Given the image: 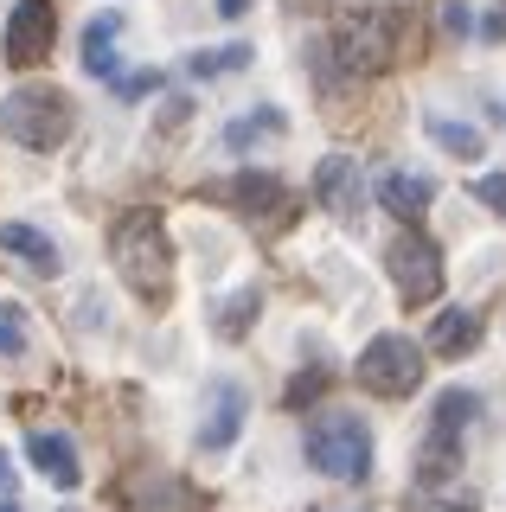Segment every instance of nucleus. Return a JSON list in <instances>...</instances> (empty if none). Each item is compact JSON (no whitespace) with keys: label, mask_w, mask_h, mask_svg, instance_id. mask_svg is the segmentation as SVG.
Segmentation results:
<instances>
[{"label":"nucleus","mask_w":506,"mask_h":512,"mask_svg":"<svg viewBox=\"0 0 506 512\" xmlns=\"http://www.w3.org/2000/svg\"><path fill=\"white\" fill-rule=\"evenodd\" d=\"M26 340H33V327H26V308L0 295V359H20Z\"/></svg>","instance_id":"aec40b11"},{"label":"nucleus","mask_w":506,"mask_h":512,"mask_svg":"<svg viewBox=\"0 0 506 512\" xmlns=\"http://www.w3.org/2000/svg\"><path fill=\"white\" fill-rule=\"evenodd\" d=\"M430 199H436V186H430V173H410V167H385L378 173V205H385L391 218H423L430 212Z\"/></svg>","instance_id":"ddd939ff"},{"label":"nucleus","mask_w":506,"mask_h":512,"mask_svg":"<svg viewBox=\"0 0 506 512\" xmlns=\"http://www.w3.org/2000/svg\"><path fill=\"white\" fill-rule=\"evenodd\" d=\"M212 199H231L244 218H282V205H289V186L276 180V173H237V180H225V186H212Z\"/></svg>","instance_id":"9b49d317"},{"label":"nucleus","mask_w":506,"mask_h":512,"mask_svg":"<svg viewBox=\"0 0 506 512\" xmlns=\"http://www.w3.org/2000/svg\"><path fill=\"white\" fill-rule=\"evenodd\" d=\"M423 128H430V141H436L442 154H455V160H481V128H474V122H455V116H430Z\"/></svg>","instance_id":"a211bd4d"},{"label":"nucleus","mask_w":506,"mask_h":512,"mask_svg":"<svg viewBox=\"0 0 506 512\" xmlns=\"http://www.w3.org/2000/svg\"><path fill=\"white\" fill-rule=\"evenodd\" d=\"M481 346V314L474 308H442L436 327H430V352H442V359H462V352Z\"/></svg>","instance_id":"dca6fc26"},{"label":"nucleus","mask_w":506,"mask_h":512,"mask_svg":"<svg viewBox=\"0 0 506 512\" xmlns=\"http://www.w3.org/2000/svg\"><path fill=\"white\" fill-rule=\"evenodd\" d=\"M398 45H404V13L385 7V0H359V7L334 13V58L353 77L391 71V64H398Z\"/></svg>","instance_id":"f257e3e1"},{"label":"nucleus","mask_w":506,"mask_h":512,"mask_svg":"<svg viewBox=\"0 0 506 512\" xmlns=\"http://www.w3.org/2000/svg\"><path fill=\"white\" fill-rule=\"evenodd\" d=\"M0 250H13L26 269H39V276H58V269H65V256H58L52 237L33 231V224H20V218H13V224H0Z\"/></svg>","instance_id":"2eb2a0df"},{"label":"nucleus","mask_w":506,"mask_h":512,"mask_svg":"<svg viewBox=\"0 0 506 512\" xmlns=\"http://www.w3.org/2000/svg\"><path fill=\"white\" fill-rule=\"evenodd\" d=\"M282 128H289V122H282V109H250V116L225 122V148L244 154V148H257V141H276Z\"/></svg>","instance_id":"f3484780"},{"label":"nucleus","mask_w":506,"mask_h":512,"mask_svg":"<svg viewBox=\"0 0 506 512\" xmlns=\"http://www.w3.org/2000/svg\"><path fill=\"white\" fill-rule=\"evenodd\" d=\"M353 378L366 384L372 397H410L423 384V346L404 340V333H378L353 359Z\"/></svg>","instance_id":"39448f33"},{"label":"nucleus","mask_w":506,"mask_h":512,"mask_svg":"<svg viewBox=\"0 0 506 512\" xmlns=\"http://www.w3.org/2000/svg\"><path fill=\"white\" fill-rule=\"evenodd\" d=\"M442 26H449V32H462V26H468V7H455V0H449V7H442Z\"/></svg>","instance_id":"b1692460"},{"label":"nucleus","mask_w":506,"mask_h":512,"mask_svg":"<svg viewBox=\"0 0 506 512\" xmlns=\"http://www.w3.org/2000/svg\"><path fill=\"white\" fill-rule=\"evenodd\" d=\"M26 455H33V468L39 480H52V487H84V461H77V442L71 436H58V429H33L26 436Z\"/></svg>","instance_id":"f8f14e48"},{"label":"nucleus","mask_w":506,"mask_h":512,"mask_svg":"<svg viewBox=\"0 0 506 512\" xmlns=\"http://www.w3.org/2000/svg\"><path fill=\"white\" fill-rule=\"evenodd\" d=\"M289 7H302V13H321V7H334V0H289Z\"/></svg>","instance_id":"bb28decb"},{"label":"nucleus","mask_w":506,"mask_h":512,"mask_svg":"<svg viewBox=\"0 0 506 512\" xmlns=\"http://www.w3.org/2000/svg\"><path fill=\"white\" fill-rule=\"evenodd\" d=\"M122 32H129V13H116V7L84 26V71L90 77H109V84H116V39Z\"/></svg>","instance_id":"4468645a"},{"label":"nucleus","mask_w":506,"mask_h":512,"mask_svg":"<svg viewBox=\"0 0 506 512\" xmlns=\"http://www.w3.org/2000/svg\"><path fill=\"white\" fill-rule=\"evenodd\" d=\"M250 64V45H212V52H193V77H225V71H244Z\"/></svg>","instance_id":"412c9836"},{"label":"nucleus","mask_w":506,"mask_h":512,"mask_svg":"<svg viewBox=\"0 0 506 512\" xmlns=\"http://www.w3.org/2000/svg\"><path fill=\"white\" fill-rule=\"evenodd\" d=\"M0 512H20V506H13V500H0Z\"/></svg>","instance_id":"cd10ccee"},{"label":"nucleus","mask_w":506,"mask_h":512,"mask_svg":"<svg viewBox=\"0 0 506 512\" xmlns=\"http://www.w3.org/2000/svg\"><path fill=\"white\" fill-rule=\"evenodd\" d=\"M314 199L334 218H359L366 212V173H359V154H327L314 167Z\"/></svg>","instance_id":"1a4fd4ad"},{"label":"nucleus","mask_w":506,"mask_h":512,"mask_svg":"<svg viewBox=\"0 0 506 512\" xmlns=\"http://www.w3.org/2000/svg\"><path fill=\"white\" fill-rule=\"evenodd\" d=\"M474 199H481L494 218H506V173H481V180H474Z\"/></svg>","instance_id":"4be33fe9"},{"label":"nucleus","mask_w":506,"mask_h":512,"mask_svg":"<svg viewBox=\"0 0 506 512\" xmlns=\"http://www.w3.org/2000/svg\"><path fill=\"white\" fill-rule=\"evenodd\" d=\"M244 416H250V391L237 378H212V384H205L199 448H205V455H225V448L237 442V429H244Z\"/></svg>","instance_id":"6e6552de"},{"label":"nucleus","mask_w":506,"mask_h":512,"mask_svg":"<svg viewBox=\"0 0 506 512\" xmlns=\"http://www.w3.org/2000/svg\"><path fill=\"white\" fill-rule=\"evenodd\" d=\"M308 461L327 480H366L372 474V429L353 410H321L308 423Z\"/></svg>","instance_id":"20e7f679"},{"label":"nucleus","mask_w":506,"mask_h":512,"mask_svg":"<svg viewBox=\"0 0 506 512\" xmlns=\"http://www.w3.org/2000/svg\"><path fill=\"white\" fill-rule=\"evenodd\" d=\"M257 308H263V295H257V288H237V295L225 301V308L212 314V327L225 333V340H237V333H244L250 320H257Z\"/></svg>","instance_id":"6ab92c4d"},{"label":"nucleus","mask_w":506,"mask_h":512,"mask_svg":"<svg viewBox=\"0 0 506 512\" xmlns=\"http://www.w3.org/2000/svg\"><path fill=\"white\" fill-rule=\"evenodd\" d=\"M481 397L474 391H442L430 416V442H423V474H449V461H462V429L474 423Z\"/></svg>","instance_id":"0eeeda50"},{"label":"nucleus","mask_w":506,"mask_h":512,"mask_svg":"<svg viewBox=\"0 0 506 512\" xmlns=\"http://www.w3.org/2000/svg\"><path fill=\"white\" fill-rule=\"evenodd\" d=\"M13 487V468H7V448H0V493Z\"/></svg>","instance_id":"a878e982"},{"label":"nucleus","mask_w":506,"mask_h":512,"mask_svg":"<svg viewBox=\"0 0 506 512\" xmlns=\"http://www.w3.org/2000/svg\"><path fill=\"white\" fill-rule=\"evenodd\" d=\"M52 32H58L52 0H20L13 20H7V58L13 64H39L45 52H52Z\"/></svg>","instance_id":"9d476101"},{"label":"nucleus","mask_w":506,"mask_h":512,"mask_svg":"<svg viewBox=\"0 0 506 512\" xmlns=\"http://www.w3.org/2000/svg\"><path fill=\"white\" fill-rule=\"evenodd\" d=\"M71 96L58 90V84H20L0 103V135L7 141H20V148H33V154H52L58 141L71 135Z\"/></svg>","instance_id":"7ed1b4c3"},{"label":"nucleus","mask_w":506,"mask_h":512,"mask_svg":"<svg viewBox=\"0 0 506 512\" xmlns=\"http://www.w3.org/2000/svg\"><path fill=\"white\" fill-rule=\"evenodd\" d=\"M385 269H391V288H398L410 308H423V301L442 295V256L423 231H404L398 244L385 250Z\"/></svg>","instance_id":"423d86ee"},{"label":"nucleus","mask_w":506,"mask_h":512,"mask_svg":"<svg viewBox=\"0 0 506 512\" xmlns=\"http://www.w3.org/2000/svg\"><path fill=\"white\" fill-rule=\"evenodd\" d=\"M218 13H225V20H244V13H250V0H218Z\"/></svg>","instance_id":"393cba45"},{"label":"nucleus","mask_w":506,"mask_h":512,"mask_svg":"<svg viewBox=\"0 0 506 512\" xmlns=\"http://www.w3.org/2000/svg\"><path fill=\"white\" fill-rule=\"evenodd\" d=\"M109 256H116V276L135 288V295L161 301L173 288V244H167V224L154 212H129L109 237Z\"/></svg>","instance_id":"f03ea898"},{"label":"nucleus","mask_w":506,"mask_h":512,"mask_svg":"<svg viewBox=\"0 0 506 512\" xmlns=\"http://www.w3.org/2000/svg\"><path fill=\"white\" fill-rule=\"evenodd\" d=\"M161 90V71H135V77H116V96H148Z\"/></svg>","instance_id":"5701e85b"}]
</instances>
